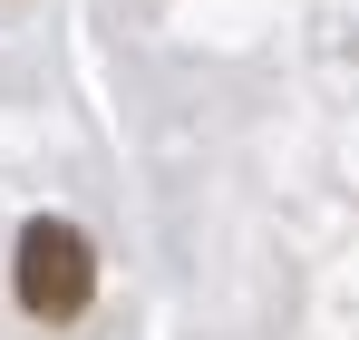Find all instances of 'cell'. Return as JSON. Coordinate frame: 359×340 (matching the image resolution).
<instances>
[{
	"instance_id": "cell-1",
	"label": "cell",
	"mask_w": 359,
	"mask_h": 340,
	"mask_svg": "<svg viewBox=\"0 0 359 340\" xmlns=\"http://www.w3.org/2000/svg\"><path fill=\"white\" fill-rule=\"evenodd\" d=\"M10 292H20V311L29 321H78L88 301H97V243L59 214H39V224L20 233V253H10Z\"/></svg>"
}]
</instances>
